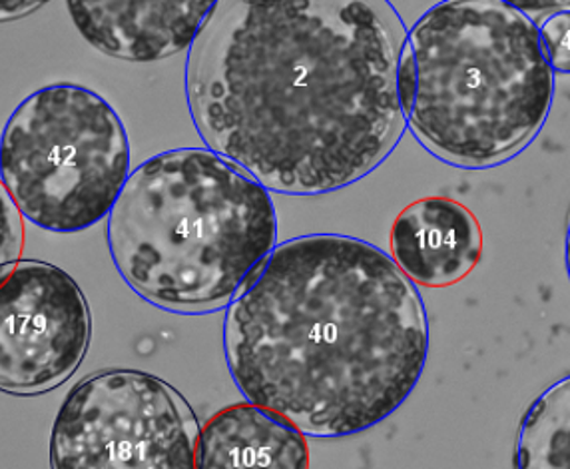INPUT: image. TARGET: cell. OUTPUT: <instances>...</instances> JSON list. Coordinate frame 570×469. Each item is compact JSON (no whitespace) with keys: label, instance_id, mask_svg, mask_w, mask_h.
I'll return each instance as SVG.
<instances>
[{"label":"cell","instance_id":"1","mask_svg":"<svg viewBox=\"0 0 570 469\" xmlns=\"http://www.w3.org/2000/svg\"><path fill=\"white\" fill-rule=\"evenodd\" d=\"M405 37L385 0L216 2L186 60L194 126L266 190H342L405 133Z\"/></svg>","mask_w":570,"mask_h":469},{"label":"cell","instance_id":"2","mask_svg":"<svg viewBox=\"0 0 570 469\" xmlns=\"http://www.w3.org/2000/svg\"><path fill=\"white\" fill-rule=\"evenodd\" d=\"M224 355L246 402L337 440L380 426L417 388L429 355L417 286L365 240L277 244L224 317Z\"/></svg>","mask_w":570,"mask_h":469},{"label":"cell","instance_id":"3","mask_svg":"<svg viewBox=\"0 0 570 469\" xmlns=\"http://www.w3.org/2000/svg\"><path fill=\"white\" fill-rule=\"evenodd\" d=\"M118 274L168 312L229 306L277 246L272 192L208 148L134 168L106 224Z\"/></svg>","mask_w":570,"mask_h":469},{"label":"cell","instance_id":"4","mask_svg":"<svg viewBox=\"0 0 570 469\" xmlns=\"http://www.w3.org/2000/svg\"><path fill=\"white\" fill-rule=\"evenodd\" d=\"M401 113L429 153L487 168L521 153L541 130L554 77L539 29L501 0L439 2L401 48Z\"/></svg>","mask_w":570,"mask_h":469},{"label":"cell","instance_id":"5","mask_svg":"<svg viewBox=\"0 0 570 469\" xmlns=\"http://www.w3.org/2000/svg\"><path fill=\"white\" fill-rule=\"evenodd\" d=\"M130 164L122 118L80 85L27 96L0 135V183L22 218L55 234L85 232L110 216Z\"/></svg>","mask_w":570,"mask_h":469},{"label":"cell","instance_id":"6","mask_svg":"<svg viewBox=\"0 0 570 469\" xmlns=\"http://www.w3.org/2000/svg\"><path fill=\"white\" fill-rule=\"evenodd\" d=\"M202 426L174 385L108 370L72 388L50 436L52 469H196Z\"/></svg>","mask_w":570,"mask_h":469},{"label":"cell","instance_id":"7","mask_svg":"<svg viewBox=\"0 0 570 469\" xmlns=\"http://www.w3.org/2000/svg\"><path fill=\"white\" fill-rule=\"evenodd\" d=\"M90 334V307L68 272L40 260L0 272V392L62 385L82 364Z\"/></svg>","mask_w":570,"mask_h":469},{"label":"cell","instance_id":"8","mask_svg":"<svg viewBox=\"0 0 570 469\" xmlns=\"http://www.w3.org/2000/svg\"><path fill=\"white\" fill-rule=\"evenodd\" d=\"M483 250L475 214L449 196L411 202L391 224V260L415 286H455L479 266Z\"/></svg>","mask_w":570,"mask_h":469},{"label":"cell","instance_id":"9","mask_svg":"<svg viewBox=\"0 0 570 469\" xmlns=\"http://www.w3.org/2000/svg\"><path fill=\"white\" fill-rule=\"evenodd\" d=\"M70 19L108 57L154 62L190 50L216 2H68Z\"/></svg>","mask_w":570,"mask_h":469},{"label":"cell","instance_id":"10","mask_svg":"<svg viewBox=\"0 0 570 469\" xmlns=\"http://www.w3.org/2000/svg\"><path fill=\"white\" fill-rule=\"evenodd\" d=\"M302 431L249 402L222 408L202 426L196 469H309Z\"/></svg>","mask_w":570,"mask_h":469},{"label":"cell","instance_id":"11","mask_svg":"<svg viewBox=\"0 0 570 469\" xmlns=\"http://www.w3.org/2000/svg\"><path fill=\"white\" fill-rule=\"evenodd\" d=\"M514 469H570V375L552 383L524 413Z\"/></svg>","mask_w":570,"mask_h":469},{"label":"cell","instance_id":"12","mask_svg":"<svg viewBox=\"0 0 570 469\" xmlns=\"http://www.w3.org/2000/svg\"><path fill=\"white\" fill-rule=\"evenodd\" d=\"M24 248V224L17 202L0 183V272L20 262Z\"/></svg>","mask_w":570,"mask_h":469},{"label":"cell","instance_id":"13","mask_svg":"<svg viewBox=\"0 0 570 469\" xmlns=\"http://www.w3.org/2000/svg\"><path fill=\"white\" fill-rule=\"evenodd\" d=\"M542 55L549 67L570 75V10L554 12L539 29Z\"/></svg>","mask_w":570,"mask_h":469},{"label":"cell","instance_id":"14","mask_svg":"<svg viewBox=\"0 0 570 469\" xmlns=\"http://www.w3.org/2000/svg\"><path fill=\"white\" fill-rule=\"evenodd\" d=\"M45 2H27V0H19V2H0V20H12L30 14L32 10L40 9Z\"/></svg>","mask_w":570,"mask_h":469},{"label":"cell","instance_id":"15","mask_svg":"<svg viewBox=\"0 0 570 469\" xmlns=\"http://www.w3.org/2000/svg\"><path fill=\"white\" fill-rule=\"evenodd\" d=\"M567 268H569V276H570V221H569V232H567Z\"/></svg>","mask_w":570,"mask_h":469}]
</instances>
